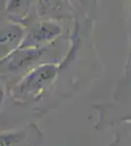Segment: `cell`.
I'll return each mask as SVG.
<instances>
[{
  "mask_svg": "<svg viewBox=\"0 0 131 146\" xmlns=\"http://www.w3.org/2000/svg\"><path fill=\"white\" fill-rule=\"evenodd\" d=\"M60 69V65L53 62L41 63L32 68L9 89L11 100L19 105L37 102L50 92Z\"/></svg>",
  "mask_w": 131,
  "mask_h": 146,
  "instance_id": "6da1fadb",
  "label": "cell"
},
{
  "mask_svg": "<svg viewBox=\"0 0 131 146\" xmlns=\"http://www.w3.org/2000/svg\"><path fill=\"white\" fill-rule=\"evenodd\" d=\"M62 33V27L53 21L37 23L26 32V36L20 48L41 49L57 39Z\"/></svg>",
  "mask_w": 131,
  "mask_h": 146,
  "instance_id": "7a4b0ae2",
  "label": "cell"
},
{
  "mask_svg": "<svg viewBox=\"0 0 131 146\" xmlns=\"http://www.w3.org/2000/svg\"><path fill=\"white\" fill-rule=\"evenodd\" d=\"M45 51L46 48L17 49L0 60V77L30 67L33 63L39 60Z\"/></svg>",
  "mask_w": 131,
  "mask_h": 146,
  "instance_id": "3957f363",
  "label": "cell"
},
{
  "mask_svg": "<svg viewBox=\"0 0 131 146\" xmlns=\"http://www.w3.org/2000/svg\"><path fill=\"white\" fill-rule=\"evenodd\" d=\"M43 135L35 124L12 131H0V146H40Z\"/></svg>",
  "mask_w": 131,
  "mask_h": 146,
  "instance_id": "277c9868",
  "label": "cell"
},
{
  "mask_svg": "<svg viewBox=\"0 0 131 146\" xmlns=\"http://www.w3.org/2000/svg\"><path fill=\"white\" fill-rule=\"evenodd\" d=\"M26 36L20 23L11 22L0 27V60L19 49Z\"/></svg>",
  "mask_w": 131,
  "mask_h": 146,
  "instance_id": "5b68a950",
  "label": "cell"
},
{
  "mask_svg": "<svg viewBox=\"0 0 131 146\" xmlns=\"http://www.w3.org/2000/svg\"><path fill=\"white\" fill-rule=\"evenodd\" d=\"M32 0H7L5 11L14 18L22 19L30 10Z\"/></svg>",
  "mask_w": 131,
  "mask_h": 146,
  "instance_id": "8992f818",
  "label": "cell"
},
{
  "mask_svg": "<svg viewBox=\"0 0 131 146\" xmlns=\"http://www.w3.org/2000/svg\"><path fill=\"white\" fill-rule=\"evenodd\" d=\"M63 6V0H37L36 11L40 17H46L57 12Z\"/></svg>",
  "mask_w": 131,
  "mask_h": 146,
  "instance_id": "52a82bcc",
  "label": "cell"
},
{
  "mask_svg": "<svg viewBox=\"0 0 131 146\" xmlns=\"http://www.w3.org/2000/svg\"><path fill=\"white\" fill-rule=\"evenodd\" d=\"M8 95H9V91L7 90L5 84L2 81H0V108L3 107L4 104L6 103Z\"/></svg>",
  "mask_w": 131,
  "mask_h": 146,
  "instance_id": "ba28073f",
  "label": "cell"
},
{
  "mask_svg": "<svg viewBox=\"0 0 131 146\" xmlns=\"http://www.w3.org/2000/svg\"><path fill=\"white\" fill-rule=\"evenodd\" d=\"M128 23H129V29H128V33H129V44H130V51H129V56H131V0L129 4V18H128Z\"/></svg>",
  "mask_w": 131,
  "mask_h": 146,
  "instance_id": "9c48e42d",
  "label": "cell"
},
{
  "mask_svg": "<svg viewBox=\"0 0 131 146\" xmlns=\"http://www.w3.org/2000/svg\"><path fill=\"white\" fill-rule=\"evenodd\" d=\"M78 2H79L80 4H81V5H85V4H86V1L87 0H77Z\"/></svg>",
  "mask_w": 131,
  "mask_h": 146,
  "instance_id": "30bf717a",
  "label": "cell"
},
{
  "mask_svg": "<svg viewBox=\"0 0 131 146\" xmlns=\"http://www.w3.org/2000/svg\"><path fill=\"white\" fill-rule=\"evenodd\" d=\"M126 121H127V122H129V123H131V117H129V118H127V119H126Z\"/></svg>",
  "mask_w": 131,
  "mask_h": 146,
  "instance_id": "8fae6325",
  "label": "cell"
}]
</instances>
